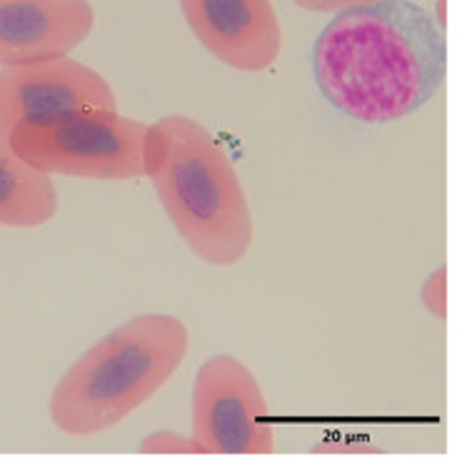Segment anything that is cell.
I'll list each match as a JSON object with an SVG mask.
<instances>
[{"label": "cell", "mask_w": 457, "mask_h": 464, "mask_svg": "<svg viewBox=\"0 0 457 464\" xmlns=\"http://www.w3.org/2000/svg\"><path fill=\"white\" fill-rule=\"evenodd\" d=\"M445 68L442 31L413 0L340 11L313 48L317 91L335 111L370 125L420 111L440 91Z\"/></svg>", "instance_id": "1"}, {"label": "cell", "mask_w": 457, "mask_h": 464, "mask_svg": "<svg viewBox=\"0 0 457 464\" xmlns=\"http://www.w3.org/2000/svg\"><path fill=\"white\" fill-rule=\"evenodd\" d=\"M300 8L313 13H340L347 8H357V5H370V3H380V0H295Z\"/></svg>", "instance_id": "12"}, {"label": "cell", "mask_w": 457, "mask_h": 464, "mask_svg": "<svg viewBox=\"0 0 457 464\" xmlns=\"http://www.w3.org/2000/svg\"><path fill=\"white\" fill-rule=\"evenodd\" d=\"M193 432L200 454H270L275 427L255 374L238 357L215 354L193 384Z\"/></svg>", "instance_id": "5"}, {"label": "cell", "mask_w": 457, "mask_h": 464, "mask_svg": "<svg viewBox=\"0 0 457 464\" xmlns=\"http://www.w3.org/2000/svg\"><path fill=\"white\" fill-rule=\"evenodd\" d=\"M58 212L51 175L35 170L8 142H0V225L41 227Z\"/></svg>", "instance_id": "9"}, {"label": "cell", "mask_w": 457, "mask_h": 464, "mask_svg": "<svg viewBox=\"0 0 457 464\" xmlns=\"http://www.w3.org/2000/svg\"><path fill=\"white\" fill-rule=\"evenodd\" d=\"M190 333L173 314H138L83 353L51 394V420L71 437L118 427L173 377Z\"/></svg>", "instance_id": "3"}, {"label": "cell", "mask_w": 457, "mask_h": 464, "mask_svg": "<svg viewBox=\"0 0 457 464\" xmlns=\"http://www.w3.org/2000/svg\"><path fill=\"white\" fill-rule=\"evenodd\" d=\"M145 180L180 240L203 263L233 267L248 257L255 237L248 192L205 125L185 115L148 125Z\"/></svg>", "instance_id": "2"}, {"label": "cell", "mask_w": 457, "mask_h": 464, "mask_svg": "<svg viewBox=\"0 0 457 464\" xmlns=\"http://www.w3.org/2000/svg\"><path fill=\"white\" fill-rule=\"evenodd\" d=\"M148 122L118 111H83L51 122L15 125L8 145L45 175L75 180H145Z\"/></svg>", "instance_id": "4"}, {"label": "cell", "mask_w": 457, "mask_h": 464, "mask_svg": "<svg viewBox=\"0 0 457 464\" xmlns=\"http://www.w3.org/2000/svg\"><path fill=\"white\" fill-rule=\"evenodd\" d=\"M92 28L91 0H0V65L71 55Z\"/></svg>", "instance_id": "8"}, {"label": "cell", "mask_w": 457, "mask_h": 464, "mask_svg": "<svg viewBox=\"0 0 457 464\" xmlns=\"http://www.w3.org/2000/svg\"><path fill=\"white\" fill-rule=\"evenodd\" d=\"M423 304L430 314H435L437 320H445L447 314V270L445 265H440L435 273L427 275L423 283Z\"/></svg>", "instance_id": "11"}, {"label": "cell", "mask_w": 457, "mask_h": 464, "mask_svg": "<svg viewBox=\"0 0 457 464\" xmlns=\"http://www.w3.org/2000/svg\"><path fill=\"white\" fill-rule=\"evenodd\" d=\"M83 111H118L111 82L71 55L0 68V142L15 125L51 122Z\"/></svg>", "instance_id": "6"}, {"label": "cell", "mask_w": 457, "mask_h": 464, "mask_svg": "<svg viewBox=\"0 0 457 464\" xmlns=\"http://www.w3.org/2000/svg\"><path fill=\"white\" fill-rule=\"evenodd\" d=\"M142 454H200L198 444L190 434L170 432V430H158L148 434L141 442Z\"/></svg>", "instance_id": "10"}, {"label": "cell", "mask_w": 457, "mask_h": 464, "mask_svg": "<svg viewBox=\"0 0 457 464\" xmlns=\"http://www.w3.org/2000/svg\"><path fill=\"white\" fill-rule=\"evenodd\" d=\"M313 452H317V454H373V452H383V450L370 442H350V444L326 442V444H316V447H313Z\"/></svg>", "instance_id": "13"}, {"label": "cell", "mask_w": 457, "mask_h": 464, "mask_svg": "<svg viewBox=\"0 0 457 464\" xmlns=\"http://www.w3.org/2000/svg\"><path fill=\"white\" fill-rule=\"evenodd\" d=\"M185 23L215 61L235 71L273 68L283 28L273 0H180Z\"/></svg>", "instance_id": "7"}]
</instances>
